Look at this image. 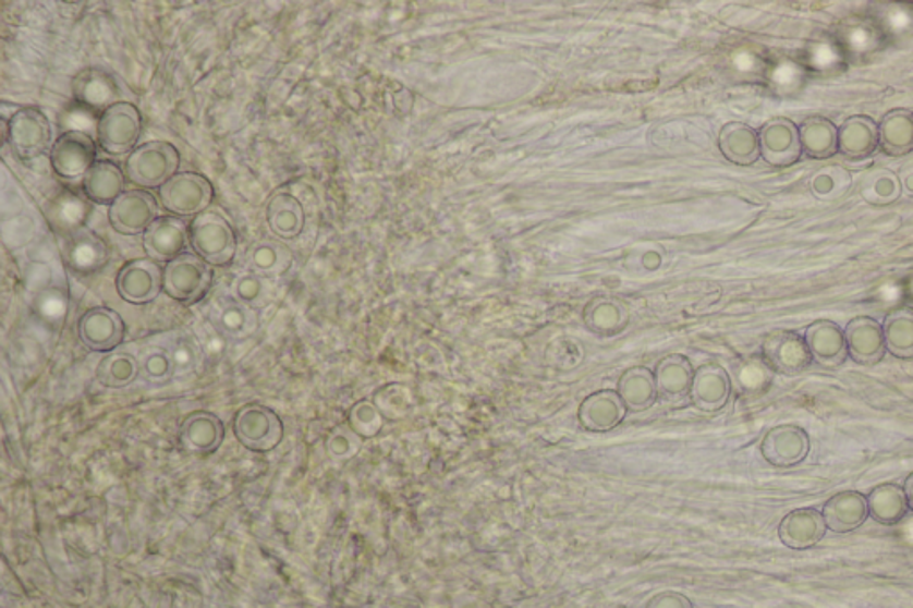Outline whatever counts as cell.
<instances>
[{"mask_svg":"<svg viewBox=\"0 0 913 608\" xmlns=\"http://www.w3.org/2000/svg\"><path fill=\"white\" fill-rule=\"evenodd\" d=\"M904 285V302H909V304L913 305V273L910 275L909 279L903 280Z\"/></svg>","mask_w":913,"mask_h":608,"instance_id":"56","label":"cell"},{"mask_svg":"<svg viewBox=\"0 0 913 608\" xmlns=\"http://www.w3.org/2000/svg\"><path fill=\"white\" fill-rule=\"evenodd\" d=\"M382 412L378 411L374 400H358L349 411V427L361 439L377 437L384 428Z\"/></svg>","mask_w":913,"mask_h":608,"instance_id":"47","label":"cell"},{"mask_svg":"<svg viewBox=\"0 0 913 608\" xmlns=\"http://www.w3.org/2000/svg\"><path fill=\"white\" fill-rule=\"evenodd\" d=\"M808 75L811 74L801 64L800 59L783 58L778 63L769 66L767 81H769L772 92L780 97H795L805 88Z\"/></svg>","mask_w":913,"mask_h":608,"instance_id":"42","label":"cell"},{"mask_svg":"<svg viewBox=\"0 0 913 608\" xmlns=\"http://www.w3.org/2000/svg\"><path fill=\"white\" fill-rule=\"evenodd\" d=\"M232 430L246 450L256 453L276 450L284 439V423L273 409L263 403H248L241 408L232 422Z\"/></svg>","mask_w":913,"mask_h":608,"instance_id":"5","label":"cell"},{"mask_svg":"<svg viewBox=\"0 0 913 608\" xmlns=\"http://www.w3.org/2000/svg\"><path fill=\"white\" fill-rule=\"evenodd\" d=\"M885 346L887 352L898 358H913V309L909 305H898L885 316Z\"/></svg>","mask_w":913,"mask_h":608,"instance_id":"37","label":"cell"},{"mask_svg":"<svg viewBox=\"0 0 913 608\" xmlns=\"http://www.w3.org/2000/svg\"><path fill=\"white\" fill-rule=\"evenodd\" d=\"M648 608H694L691 599L685 598L683 594L678 593H662L657 594L648 604Z\"/></svg>","mask_w":913,"mask_h":608,"instance_id":"53","label":"cell"},{"mask_svg":"<svg viewBox=\"0 0 913 608\" xmlns=\"http://www.w3.org/2000/svg\"><path fill=\"white\" fill-rule=\"evenodd\" d=\"M159 202L179 218L202 215L215 200V187L197 172H179L158 190Z\"/></svg>","mask_w":913,"mask_h":608,"instance_id":"7","label":"cell"},{"mask_svg":"<svg viewBox=\"0 0 913 608\" xmlns=\"http://www.w3.org/2000/svg\"><path fill=\"white\" fill-rule=\"evenodd\" d=\"M266 221L270 231L282 240H295L305 227L302 202L288 192H276L266 204Z\"/></svg>","mask_w":913,"mask_h":608,"instance_id":"27","label":"cell"},{"mask_svg":"<svg viewBox=\"0 0 913 608\" xmlns=\"http://www.w3.org/2000/svg\"><path fill=\"white\" fill-rule=\"evenodd\" d=\"M139 373L150 384H167L168 380H172L175 375V364H173L170 350L162 346L148 349L139 361Z\"/></svg>","mask_w":913,"mask_h":608,"instance_id":"48","label":"cell"},{"mask_svg":"<svg viewBox=\"0 0 913 608\" xmlns=\"http://www.w3.org/2000/svg\"><path fill=\"white\" fill-rule=\"evenodd\" d=\"M142 114L131 102L114 104L100 114L97 122V139L100 148L109 156L133 154L142 136Z\"/></svg>","mask_w":913,"mask_h":608,"instance_id":"6","label":"cell"},{"mask_svg":"<svg viewBox=\"0 0 913 608\" xmlns=\"http://www.w3.org/2000/svg\"><path fill=\"white\" fill-rule=\"evenodd\" d=\"M851 186V173L839 165L823 167L812 175L811 190L820 200L844 195Z\"/></svg>","mask_w":913,"mask_h":608,"instance_id":"46","label":"cell"},{"mask_svg":"<svg viewBox=\"0 0 913 608\" xmlns=\"http://www.w3.org/2000/svg\"><path fill=\"white\" fill-rule=\"evenodd\" d=\"M762 357L769 368L780 375H800L811 368L812 355L803 336L794 330H775L762 343Z\"/></svg>","mask_w":913,"mask_h":608,"instance_id":"11","label":"cell"},{"mask_svg":"<svg viewBox=\"0 0 913 608\" xmlns=\"http://www.w3.org/2000/svg\"><path fill=\"white\" fill-rule=\"evenodd\" d=\"M117 291L129 304H150L162 291L161 266L148 257L129 260L117 275Z\"/></svg>","mask_w":913,"mask_h":608,"instance_id":"13","label":"cell"},{"mask_svg":"<svg viewBox=\"0 0 913 608\" xmlns=\"http://www.w3.org/2000/svg\"><path fill=\"white\" fill-rule=\"evenodd\" d=\"M293 265L290 248L277 240H260L248 252V266L254 273L263 277H280Z\"/></svg>","mask_w":913,"mask_h":608,"instance_id":"38","label":"cell"},{"mask_svg":"<svg viewBox=\"0 0 913 608\" xmlns=\"http://www.w3.org/2000/svg\"><path fill=\"white\" fill-rule=\"evenodd\" d=\"M72 94L83 108L92 109V111L102 109V113L106 109L120 102V88L117 78L106 70L97 69V66L84 69L83 72L75 75L74 81H72Z\"/></svg>","mask_w":913,"mask_h":608,"instance_id":"21","label":"cell"},{"mask_svg":"<svg viewBox=\"0 0 913 608\" xmlns=\"http://www.w3.org/2000/svg\"><path fill=\"white\" fill-rule=\"evenodd\" d=\"M901 187L906 195L913 196V161L904 162L901 172L898 173Z\"/></svg>","mask_w":913,"mask_h":608,"instance_id":"54","label":"cell"},{"mask_svg":"<svg viewBox=\"0 0 913 608\" xmlns=\"http://www.w3.org/2000/svg\"><path fill=\"white\" fill-rule=\"evenodd\" d=\"M125 172L114 162L100 161L95 162L94 168L89 170L83 179L84 195L88 200L100 204V206H111L125 190Z\"/></svg>","mask_w":913,"mask_h":608,"instance_id":"29","label":"cell"},{"mask_svg":"<svg viewBox=\"0 0 913 608\" xmlns=\"http://www.w3.org/2000/svg\"><path fill=\"white\" fill-rule=\"evenodd\" d=\"M798 129L803 154L811 159L823 161L839 153V127L828 118H805Z\"/></svg>","mask_w":913,"mask_h":608,"instance_id":"30","label":"cell"},{"mask_svg":"<svg viewBox=\"0 0 913 608\" xmlns=\"http://www.w3.org/2000/svg\"><path fill=\"white\" fill-rule=\"evenodd\" d=\"M760 451L771 466H798L811 453V437L798 425H778L766 431Z\"/></svg>","mask_w":913,"mask_h":608,"instance_id":"16","label":"cell"},{"mask_svg":"<svg viewBox=\"0 0 913 608\" xmlns=\"http://www.w3.org/2000/svg\"><path fill=\"white\" fill-rule=\"evenodd\" d=\"M733 384L727 369L719 364H705L694 372L691 400L697 409L705 412L721 411L730 400Z\"/></svg>","mask_w":913,"mask_h":608,"instance_id":"23","label":"cell"},{"mask_svg":"<svg viewBox=\"0 0 913 608\" xmlns=\"http://www.w3.org/2000/svg\"><path fill=\"white\" fill-rule=\"evenodd\" d=\"M209 316L218 332L236 341L251 338L259 327L257 311L243 304L236 296H220L215 300Z\"/></svg>","mask_w":913,"mask_h":608,"instance_id":"22","label":"cell"},{"mask_svg":"<svg viewBox=\"0 0 913 608\" xmlns=\"http://www.w3.org/2000/svg\"><path fill=\"white\" fill-rule=\"evenodd\" d=\"M826 526L823 512L805 507V509L791 510L789 514L780 521L778 526V537L787 548L811 549L819 545L820 540L825 539Z\"/></svg>","mask_w":913,"mask_h":608,"instance_id":"20","label":"cell"},{"mask_svg":"<svg viewBox=\"0 0 913 608\" xmlns=\"http://www.w3.org/2000/svg\"><path fill=\"white\" fill-rule=\"evenodd\" d=\"M190 246L209 265L223 268L236 257V231L221 212L207 209L190 223Z\"/></svg>","mask_w":913,"mask_h":608,"instance_id":"1","label":"cell"},{"mask_svg":"<svg viewBox=\"0 0 913 608\" xmlns=\"http://www.w3.org/2000/svg\"><path fill=\"white\" fill-rule=\"evenodd\" d=\"M584 321L585 327L598 336H616L626 329L630 313L621 300L598 296L585 305Z\"/></svg>","mask_w":913,"mask_h":608,"instance_id":"32","label":"cell"},{"mask_svg":"<svg viewBox=\"0 0 913 608\" xmlns=\"http://www.w3.org/2000/svg\"><path fill=\"white\" fill-rule=\"evenodd\" d=\"M190 245V223L179 216H159L148 231L143 234V248L148 259L156 263H170L179 255L186 254Z\"/></svg>","mask_w":913,"mask_h":608,"instance_id":"15","label":"cell"},{"mask_svg":"<svg viewBox=\"0 0 913 608\" xmlns=\"http://www.w3.org/2000/svg\"><path fill=\"white\" fill-rule=\"evenodd\" d=\"M70 263L75 270L94 271L106 263L108 251L104 241L94 232L81 231L70 240Z\"/></svg>","mask_w":913,"mask_h":608,"instance_id":"43","label":"cell"},{"mask_svg":"<svg viewBox=\"0 0 913 608\" xmlns=\"http://www.w3.org/2000/svg\"><path fill=\"white\" fill-rule=\"evenodd\" d=\"M867 507H869L871 518L885 526L899 525L910 510L903 487L896 484H881L874 487L867 496Z\"/></svg>","mask_w":913,"mask_h":608,"instance_id":"35","label":"cell"},{"mask_svg":"<svg viewBox=\"0 0 913 608\" xmlns=\"http://www.w3.org/2000/svg\"><path fill=\"white\" fill-rule=\"evenodd\" d=\"M181 156L170 142H147L138 145L125 161V177L142 190H156L179 173Z\"/></svg>","mask_w":913,"mask_h":608,"instance_id":"3","label":"cell"},{"mask_svg":"<svg viewBox=\"0 0 913 608\" xmlns=\"http://www.w3.org/2000/svg\"><path fill=\"white\" fill-rule=\"evenodd\" d=\"M626 405L616 391H598L585 398L579 409V422L589 431H609L626 416Z\"/></svg>","mask_w":913,"mask_h":608,"instance_id":"26","label":"cell"},{"mask_svg":"<svg viewBox=\"0 0 913 608\" xmlns=\"http://www.w3.org/2000/svg\"><path fill=\"white\" fill-rule=\"evenodd\" d=\"M97 380L109 389L127 388L139 375V361L133 353L113 352L97 366Z\"/></svg>","mask_w":913,"mask_h":608,"instance_id":"40","label":"cell"},{"mask_svg":"<svg viewBox=\"0 0 913 608\" xmlns=\"http://www.w3.org/2000/svg\"><path fill=\"white\" fill-rule=\"evenodd\" d=\"M81 343L92 352H113L125 339V324L122 316L109 307H94L86 311L77 321Z\"/></svg>","mask_w":913,"mask_h":608,"instance_id":"14","label":"cell"},{"mask_svg":"<svg viewBox=\"0 0 913 608\" xmlns=\"http://www.w3.org/2000/svg\"><path fill=\"white\" fill-rule=\"evenodd\" d=\"M904 495H906V500H909L910 510L913 512V473H910L906 476V481H904Z\"/></svg>","mask_w":913,"mask_h":608,"instance_id":"55","label":"cell"},{"mask_svg":"<svg viewBox=\"0 0 913 608\" xmlns=\"http://www.w3.org/2000/svg\"><path fill=\"white\" fill-rule=\"evenodd\" d=\"M374 403L378 411L382 412L384 419L398 422L413 411V392L403 384H386L375 391Z\"/></svg>","mask_w":913,"mask_h":608,"instance_id":"44","label":"cell"},{"mask_svg":"<svg viewBox=\"0 0 913 608\" xmlns=\"http://www.w3.org/2000/svg\"><path fill=\"white\" fill-rule=\"evenodd\" d=\"M879 148L887 156H906L913 150V111L892 109L879 122Z\"/></svg>","mask_w":913,"mask_h":608,"instance_id":"31","label":"cell"},{"mask_svg":"<svg viewBox=\"0 0 913 608\" xmlns=\"http://www.w3.org/2000/svg\"><path fill=\"white\" fill-rule=\"evenodd\" d=\"M860 195L871 206H890L903 195L898 173L889 168H873L860 181Z\"/></svg>","mask_w":913,"mask_h":608,"instance_id":"39","label":"cell"},{"mask_svg":"<svg viewBox=\"0 0 913 608\" xmlns=\"http://www.w3.org/2000/svg\"><path fill=\"white\" fill-rule=\"evenodd\" d=\"M826 526L835 534H850L869 518L867 496L859 490H842L831 496L823 507Z\"/></svg>","mask_w":913,"mask_h":608,"instance_id":"25","label":"cell"},{"mask_svg":"<svg viewBox=\"0 0 913 608\" xmlns=\"http://www.w3.org/2000/svg\"><path fill=\"white\" fill-rule=\"evenodd\" d=\"M582 357H584L582 344L570 338L557 339L546 350V363L559 369L575 368L576 364L582 363Z\"/></svg>","mask_w":913,"mask_h":608,"instance_id":"50","label":"cell"},{"mask_svg":"<svg viewBox=\"0 0 913 608\" xmlns=\"http://www.w3.org/2000/svg\"><path fill=\"white\" fill-rule=\"evenodd\" d=\"M108 216L109 223L119 234H145L159 218L158 200L147 190H129L109 206Z\"/></svg>","mask_w":913,"mask_h":608,"instance_id":"10","label":"cell"},{"mask_svg":"<svg viewBox=\"0 0 913 608\" xmlns=\"http://www.w3.org/2000/svg\"><path fill=\"white\" fill-rule=\"evenodd\" d=\"M879 148V123L867 114H854L839 127V153L850 161L869 159Z\"/></svg>","mask_w":913,"mask_h":608,"instance_id":"24","label":"cell"},{"mask_svg":"<svg viewBox=\"0 0 913 608\" xmlns=\"http://www.w3.org/2000/svg\"><path fill=\"white\" fill-rule=\"evenodd\" d=\"M361 442H363V439L354 434L349 425H343V427L330 431L325 447H327L330 457H334L338 461H349L352 457L357 455L358 450H361Z\"/></svg>","mask_w":913,"mask_h":608,"instance_id":"51","label":"cell"},{"mask_svg":"<svg viewBox=\"0 0 913 608\" xmlns=\"http://www.w3.org/2000/svg\"><path fill=\"white\" fill-rule=\"evenodd\" d=\"M730 377L737 391L742 394H760L771 386L775 372L769 368V364L762 355H752V357L741 358Z\"/></svg>","mask_w":913,"mask_h":608,"instance_id":"41","label":"cell"},{"mask_svg":"<svg viewBox=\"0 0 913 608\" xmlns=\"http://www.w3.org/2000/svg\"><path fill=\"white\" fill-rule=\"evenodd\" d=\"M760 157L775 168H789L800 161L803 148L800 129L789 118H772L758 131Z\"/></svg>","mask_w":913,"mask_h":608,"instance_id":"12","label":"cell"},{"mask_svg":"<svg viewBox=\"0 0 913 608\" xmlns=\"http://www.w3.org/2000/svg\"><path fill=\"white\" fill-rule=\"evenodd\" d=\"M97 162V143L83 131L61 134L50 150V165L64 181H75L94 168Z\"/></svg>","mask_w":913,"mask_h":608,"instance_id":"9","label":"cell"},{"mask_svg":"<svg viewBox=\"0 0 913 608\" xmlns=\"http://www.w3.org/2000/svg\"><path fill=\"white\" fill-rule=\"evenodd\" d=\"M833 39L848 63H864L878 56L889 45L881 25L871 15H853L835 25Z\"/></svg>","mask_w":913,"mask_h":608,"instance_id":"8","label":"cell"},{"mask_svg":"<svg viewBox=\"0 0 913 608\" xmlns=\"http://www.w3.org/2000/svg\"><path fill=\"white\" fill-rule=\"evenodd\" d=\"M215 282V270L195 252H186L162 268V291L182 305L198 304Z\"/></svg>","mask_w":913,"mask_h":608,"instance_id":"2","label":"cell"},{"mask_svg":"<svg viewBox=\"0 0 913 608\" xmlns=\"http://www.w3.org/2000/svg\"><path fill=\"white\" fill-rule=\"evenodd\" d=\"M5 142L16 156L31 161L54 147L49 118L38 108H21L5 122Z\"/></svg>","mask_w":913,"mask_h":608,"instance_id":"4","label":"cell"},{"mask_svg":"<svg viewBox=\"0 0 913 608\" xmlns=\"http://www.w3.org/2000/svg\"><path fill=\"white\" fill-rule=\"evenodd\" d=\"M812 361L823 368H839L850 357L844 330L830 319H817L808 325L803 336Z\"/></svg>","mask_w":913,"mask_h":608,"instance_id":"18","label":"cell"},{"mask_svg":"<svg viewBox=\"0 0 913 608\" xmlns=\"http://www.w3.org/2000/svg\"><path fill=\"white\" fill-rule=\"evenodd\" d=\"M170 355L175 364V373L192 372L197 366V349L187 339L178 341L173 350H170Z\"/></svg>","mask_w":913,"mask_h":608,"instance_id":"52","label":"cell"},{"mask_svg":"<svg viewBox=\"0 0 913 608\" xmlns=\"http://www.w3.org/2000/svg\"><path fill=\"white\" fill-rule=\"evenodd\" d=\"M694 369L683 355H668L658 363L655 369V382H657L658 394L662 397L677 398L689 397L693 388Z\"/></svg>","mask_w":913,"mask_h":608,"instance_id":"33","label":"cell"},{"mask_svg":"<svg viewBox=\"0 0 913 608\" xmlns=\"http://www.w3.org/2000/svg\"><path fill=\"white\" fill-rule=\"evenodd\" d=\"M800 61L808 74L817 75L840 74L850 64L833 36L811 39L801 52Z\"/></svg>","mask_w":913,"mask_h":608,"instance_id":"34","label":"cell"},{"mask_svg":"<svg viewBox=\"0 0 913 608\" xmlns=\"http://www.w3.org/2000/svg\"><path fill=\"white\" fill-rule=\"evenodd\" d=\"M266 280V277L254 271L240 275L234 282V296L256 311L265 307L271 300V288Z\"/></svg>","mask_w":913,"mask_h":608,"instance_id":"49","label":"cell"},{"mask_svg":"<svg viewBox=\"0 0 913 608\" xmlns=\"http://www.w3.org/2000/svg\"><path fill=\"white\" fill-rule=\"evenodd\" d=\"M719 150L737 167H752L760 159V139L752 125L730 122L719 133Z\"/></svg>","mask_w":913,"mask_h":608,"instance_id":"28","label":"cell"},{"mask_svg":"<svg viewBox=\"0 0 913 608\" xmlns=\"http://www.w3.org/2000/svg\"><path fill=\"white\" fill-rule=\"evenodd\" d=\"M845 343L848 353L860 366H874L887 353L885 346L884 327L878 319L871 316H856L845 325Z\"/></svg>","mask_w":913,"mask_h":608,"instance_id":"17","label":"cell"},{"mask_svg":"<svg viewBox=\"0 0 913 608\" xmlns=\"http://www.w3.org/2000/svg\"><path fill=\"white\" fill-rule=\"evenodd\" d=\"M871 13L889 39L913 35V5L885 2Z\"/></svg>","mask_w":913,"mask_h":608,"instance_id":"45","label":"cell"},{"mask_svg":"<svg viewBox=\"0 0 913 608\" xmlns=\"http://www.w3.org/2000/svg\"><path fill=\"white\" fill-rule=\"evenodd\" d=\"M618 392L629 411H646L657 402L655 373L644 366L624 372L623 377L619 378Z\"/></svg>","mask_w":913,"mask_h":608,"instance_id":"36","label":"cell"},{"mask_svg":"<svg viewBox=\"0 0 913 608\" xmlns=\"http://www.w3.org/2000/svg\"><path fill=\"white\" fill-rule=\"evenodd\" d=\"M226 439V425L217 414L209 411H195L184 417L179 428V441L182 448L198 455L212 453Z\"/></svg>","mask_w":913,"mask_h":608,"instance_id":"19","label":"cell"}]
</instances>
